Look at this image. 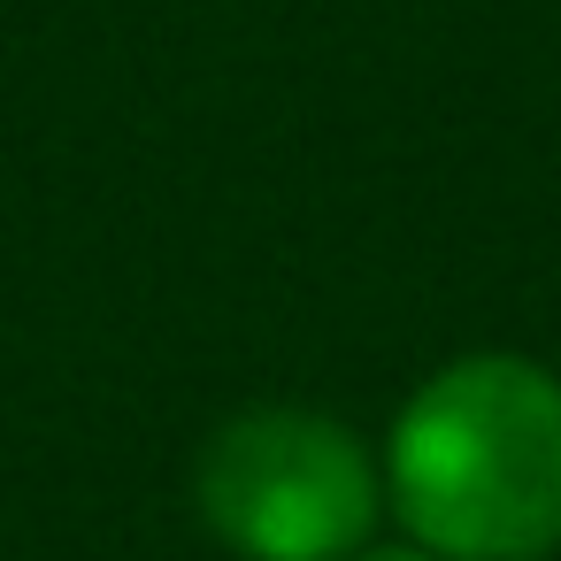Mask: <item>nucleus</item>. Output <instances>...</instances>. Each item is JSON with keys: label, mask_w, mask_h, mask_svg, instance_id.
I'll list each match as a JSON object with an SVG mask.
<instances>
[{"label": "nucleus", "mask_w": 561, "mask_h": 561, "mask_svg": "<svg viewBox=\"0 0 561 561\" xmlns=\"http://www.w3.org/2000/svg\"><path fill=\"white\" fill-rule=\"evenodd\" d=\"M385 484L438 561H538L561 546V377L523 354L438 369L392 423Z\"/></svg>", "instance_id": "f257e3e1"}, {"label": "nucleus", "mask_w": 561, "mask_h": 561, "mask_svg": "<svg viewBox=\"0 0 561 561\" xmlns=\"http://www.w3.org/2000/svg\"><path fill=\"white\" fill-rule=\"evenodd\" d=\"M201 515L247 561H354L377 523V469L362 438L308 408L231 415L201 454Z\"/></svg>", "instance_id": "f03ea898"}, {"label": "nucleus", "mask_w": 561, "mask_h": 561, "mask_svg": "<svg viewBox=\"0 0 561 561\" xmlns=\"http://www.w3.org/2000/svg\"><path fill=\"white\" fill-rule=\"evenodd\" d=\"M354 561H438V553H423V546H377V553H354Z\"/></svg>", "instance_id": "7ed1b4c3"}]
</instances>
